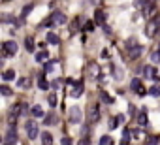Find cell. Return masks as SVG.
<instances>
[{"label":"cell","mask_w":160,"mask_h":145,"mask_svg":"<svg viewBox=\"0 0 160 145\" xmlns=\"http://www.w3.org/2000/svg\"><path fill=\"white\" fill-rule=\"evenodd\" d=\"M130 87H132V90L134 92H138V96H145L147 94V89L143 87V83H141V79H132V83H130Z\"/></svg>","instance_id":"obj_4"},{"label":"cell","mask_w":160,"mask_h":145,"mask_svg":"<svg viewBox=\"0 0 160 145\" xmlns=\"http://www.w3.org/2000/svg\"><path fill=\"white\" fill-rule=\"evenodd\" d=\"M2 49H4V57H13L17 53V43L11 42V40H8V42L2 43Z\"/></svg>","instance_id":"obj_3"},{"label":"cell","mask_w":160,"mask_h":145,"mask_svg":"<svg viewBox=\"0 0 160 145\" xmlns=\"http://www.w3.org/2000/svg\"><path fill=\"white\" fill-rule=\"evenodd\" d=\"M30 113H32L34 117H45V113H43V108H41V106H38V104L30 108Z\"/></svg>","instance_id":"obj_14"},{"label":"cell","mask_w":160,"mask_h":145,"mask_svg":"<svg viewBox=\"0 0 160 145\" xmlns=\"http://www.w3.org/2000/svg\"><path fill=\"white\" fill-rule=\"evenodd\" d=\"M158 139L160 138H149L147 139V145H158Z\"/></svg>","instance_id":"obj_36"},{"label":"cell","mask_w":160,"mask_h":145,"mask_svg":"<svg viewBox=\"0 0 160 145\" xmlns=\"http://www.w3.org/2000/svg\"><path fill=\"white\" fill-rule=\"evenodd\" d=\"M93 29H94V23H93V21H89L87 25H85V32H93Z\"/></svg>","instance_id":"obj_35"},{"label":"cell","mask_w":160,"mask_h":145,"mask_svg":"<svg viewBox=\"0 0 160 145\" xmlns=\"http://www.w3.org/2000/svg\"><path fill=\"white\" fill-rule=\"evenodd\" d=\"M89 121H90V123H98V121H100V108H98V104H94L93 108H90Z\"/></svg>","instance_id":"obj_10"},{"label":"cell","mask_w":160,"mask_h":145,"mask_svg":"<svg viewBox=\"0 0 160 145\" xmlns=\"http://www.w3.org/2000/svg\"><path fill=\"white\" fill-rule=\"evenodd\" d=\"M41 145H53V136H51V132H43V134H41Z\"/></svg>","instance_id":"obj_13"},{"label":"cell","mask_w":160,"mask_h":145,"mask_svg":"<svg viewBox=\"0 0 160 145\" xmlns=\"http://www.w3.org/2000/svg\"><path fill=\"white\" fill-rule=\"evenodd\" d=\"M151 62L153 64H160V47H156V49L151 53Z\"/></svg>","instance_id":"obj_17"},{"label":"cell","mask_w":160,"mask_h":145,"mask_svg":"<svg viewBox=\"0 0 160 145\" xmlns=\"http://www.w3.org/2000/svg\"><path fill=\"white\" fill-rule=\"evenodd\" d=\"M47 43H51V45H58V43H60V38H58L55 32H49V34H47Z\"/></svg>","instance_id":"obj_15"},{"label":"cell","mask_w":160,"mask_h":145,"mask_svg":"<svg viewBox=\"0 0 160 145\" xmlns=\"http://www.w3.org/2000/svg\"><path fill=\"white\" fill-rule=\"evenodd\" d=\"M138 125H140V126H147V113H145V111H141V113L138 115Z\"/></svg>","instance_id":"obj_21"},{"label":"cell","mask_w":160,"mask_h":145,"mask_svg":"<svg viewBox=\"0 0 160 145\" xmlns=\"http://www.w3.org/2000/svg\"><path fill=\"white\" fill-rule=\"evenodd\" d=\"M94 19H96L98 25H106V13H104L102 10H96V11H94Z\"/></svg>","instance_id":"obj_12"},{"label":"cell","mask_w":160,"mask_h":145,"mask_svg":"<svg viewBox=\"0 0 160 145\" xmlns=\"http://www.w3.org/2000/svg\"><path fill=\"white\" fill-rule=\"evenodd\" d=\"M79 25H81V19H76L72 25H70V30H72V32H76V30L79 29Z\"/></svg>","instance_id":"obj_32"},{"label":"cell","mask_w":160,"mask_h":145,"mask_svg":"<svg viewBox=\"0 0 160 145\" xmlns=\"http://www.w3.org/2000/svg\"><path fill=\"white\" fill-rule=\"evenodd\" d=\"M143 53V45L134 43V40H128V57L130 59H140Z\"/></svg>","instance_id":"obj_2"},{"label":"cell","mask_w":160,"mask_h":145,"mask_svg":"<svg viewBox=\"0 0 160 145\" xmlns=\"http://www.w3.org/2000/svg\"><path fill=\"white\" fill-rule=\"evenodd\" d=\"M38 87H40L41 90H47V89H49V81H45V77H40V79H38Z\"/></svg>","instance_id":"obj_24"},{"label":"cell","mask_w":160,"mask_h":145,"mask_svg":"<svg viewBox=\"0 0 160 145\" xmlns=\"http://www.w3.org/2000/svg\"><path fill=\"white\" fill-rule=\"evenodd\" d=\"M77 145H89V139L87 138H83V139H79V143Z\"/></svg>","instance_id":"obj_39"},{"label":"cell","mask_w":160,"mask_h":145,"mask_svg":"<svg viewBox=\"0 0 160 145\" xmlns=\"http://www.w3.org/2000/svg\"><path fill=\"white\" fill-rule=\"evenodd\" d=\"M0 92H2L4 96H11V89H10L8 85H2V87H0Z\"/></svg>","instance_id":"obj_30"},{"label":"cell","mask_w":160,"mask_h":145,"mask_svg":"<svg viewBox=\"0 0 160 145\" xmlns=\"http://www.w3.org/2000/svg\"><path fill=\"white\" fill-rule=\"evenodd\" d=\"M49 19H51L53 25H66V15L62 11H53Z\"/></svg>","instance_id":"obj_7"},{"label":"cell","mask_w":160,"mask_h":145,"mask_svg":"<svg viewBox=\"0 0 160 145\" xmlns=\"http://www.w3.org/2000/svg\"><path fill=\"white\" fill-rule=\"evenodd\" d=\"M60 145H72V138H62L60 139Z\"/></svg>","instance_id":"obj_37"},{"label":"cell","mask_w":160,"mask_h":145,"mask_svg":"<svg viewBox=\"0 0 160 145\" xmlns=\"http://www.w3.org/2000/svg\"><path fill=\"white\" fill-rule=\"evenodd\" d=\"M36 60H38V62H47V60H49V53H47V51L36 53Z\"/></svg>","instance_id":"obj_18"},{"label":"cell","mask_w":160,"mask_h":145,"mask_svg":"<svg viewBox=\"0 0 160 145\" xmlns=\"http://www.w3.org/2000/svg\"><path fill=\"white\" fill-rule=\"evenodd\" d=\"M158 30H160V15L153 17V19L147 23V27H145V34H147L149 38H153V36H156V34H158Z\"/></svg>","instance_id":"obj_1"},{"label":"cell","mask_w":160,"mask_h":145,"mask_svg":"<svg viewBox=\"0 0 160 145\" xmlns=\"http://www.w3.org/2000/svg\"><path fill=\"white\" fill-rule=\"evenodd\" d=\"M87 74H89L90 79H98V77H100V66H98L96 62H90V64L87 66Z\"/></svg>","instance_id":"obj_6"},{"label":"cell","mask_w":160,"mask_h":145,"mask_svg":"<svg viewBox=\"0 0 160 145\" xmlns=\"http://www.w3.org/2000/svg\"><path fill=\"white\" fill-rule=\"evenodd\" d=\"M70 121H72V123H76V125L81 123V121H83V111H81V108H72V111H70Z\"/></svg>","instance_id":"obj_9"},{"label":"cell","mask_w":160,"mask_h":145,"mask_svg":"<svg viewBox=\"0 0 160 145\" xmlns=\"http://www.w3.org/2000/svg\"><path fill=\"white\" fill-rule=\"evenodd\" d=\"M17 85H19L21 89H28V87H30V81H28L27 77H21V79L17 81Z\"/></svg>","instance_id":"obj_25"},{"label":"cell","mask_w":160,"mask_h":145,"mask_svg":"<svg viewBox=\"0 0 160 145\" xmlns=\"http://www.w3.org/2000/svg\"><path fill=\"white\" fill-rule=\"evenodd\" d=\"M83 90H85V85H83V81H77V83L74 85V89H72L70 96H72V98H79V96H83Z\"/></svg>","instance_id":"obj_11"},{"label":"cell","mask_w":160,"mask_h":145,"mask_svg":"<svg viewBox=\"0 0 160 145\" xmlns=\"http://www.w3.org/2000/svg\"><path fill=\"white\" fill-rule=\"evenodd\" d=\"M149 94H151V96H160V87H158V85H153V87L149 89Z\"/></svg>","instance_id":"obj_27"},{"label":"cell","mask_w":160,"mask_h":145,"mask_svg":"<svg viewBox=\"0 0 160 145\" xmlns=\"http://www.w3.org/2000/svg\"><path fill=\"white\" fill-rule=\"evenodd\" d=\"M149 2H147V0H136V2H134V6L136 8H145Z\"/></svg>","instance_id":"obj_34"},{"label":"cell","mask_w":160,"mask_h":145,"mask_svg":"<svg viewBox=\"0 0 160 145\" xmlns=\"http://www.w3.org/2000/svg\"><path fill=\"white\" fill-rule=\"evenodd\" d=\"M43 121H45V125H57V115L55 113H47L43 117Z\"/></svg>","instance_id":"obj_20"},{"label":"cell","mask_w":160,"mask_h":145,"mask_svg":"<svg viewBox=\"0 0 160 145\" xmlns=\"http://www.w3.org/2000/svg\"><path fill=\"white\" fill-rule=\"evenodd\" d=\"M60 85H62V83H60V81H53V87H55V89H58V87H60Z\"/></svg>","instance_id":"obj_40"},{"label":"cell","mask_w":160,"mask_h":145,"mask_svg":"<svg viewBox=\"0 0 160 145\" xmlns=\"http://www.w3.org/2000/svg\"><path fill=\"white\" fill-rule=\"evenodd\" d=\"M2 79H4V81H11V79H15V70H4Z\"/></svg>","instance_id":"obj_19"},{"label":"cell","mask_w":160,"mask_h":145,"mask_svg":"<svg viewBox=\"0 0 160 145\" xmlns=\"http://www.w3.org/2000/svg\"><path fill=\"white\" fill-rule=\"evenodd\" d=\"M113 141H111V136H102V139H100V145H111Z\"/></svg>","instance_id":"obj_31"},{"label":"cell","mask_w":160,"mask_h":145,"mask_svg":"<svg viewBox=\"0 0 160 145\" xmlns=\"http://www.w3.org/2000/svg\"><path fill=\"white\" fill-rule=\"evenodd\" d=\"M145 76H147V77H156V70H154L153 66H147V68H145Z\"/></svg>","instance_id":"obj_26"},{"label":"cell","mask_w":160,"mask_h":145,"mask_svg":"<svg viewBox=\"0 0 160 145\" xmlns=\"http://www.w3.org/2000/svg\"><path fill=\"white\" fill-rule=\"evenodd\" d=\"M32 10H34V4H27L25 8H23V13H21V19H25V17H27V15H28V13H30Z\"/></svg>","instance_id":"obj_23"},{"label":"cell","mask_w":160,"mask_h":145,"mask_svg":"<svg viewBox=\"0 0 160 145\" xmlns=\"http://www.w3.org/2000/svg\"><path fill=\"white\" fill-rule=\"evenodd\" d=\"M2 21H4V23H10V21H11V15L4 13V15H2Z\"/></svg>","instance_id":"obj_38"},{"label":"cell","mask_w":160,"mask_h":145,"mask_svg":"<svg viewBox=\"0 0 160 145\" xmlns=\"http://www.w3.org/2000/svg\"><path fill=\"white\" fill-rule=\"evenodd\" d=\"M100 100H102V102H106V104H113V98H111V96H109L106 90H102V92H100Z\"/></svg>","instance_id":"obj_22"},{"label":"cell","mask_w":160,"mask_h":145,"mask_svg":"<svg viewBox=\"0 0 160 145\" xmlns=\"http://www.w3.org/2000/svg\"><path fill=\"white\" fill-rule=\"evenodd\" d=\"M130 136H132V130L124 128V132H123V141H124V143H128V141H130Z\"/></svg>","instance_id":"obj_29"},{"label":"cell","mask_w":160,"mask_h":145,"mask_svg":"<svg viewBox=\"0 0 160 145\" xmlns=\"http://www.w3.org/2000/svg\"><path fill=\"white\" fill-rule=\"evenodd\" d=\"M57 60H47L45 62V74H51V72H55V68H57Z\"/></svg>","instance_id":"obj_16"},{"label":"cell","mask_w":160,"mask_h":145,"mask_svg":"<svg viewBox=\"0 0 160 145\" xmlns=\"http://www.w3.org/2000/svg\"><path fill=\"white\" fill-rule=\"evenodd\" d=\"M25 45H27L28 51H34V38H27L25 40Z\"/></svg>","instance_id":"obj_28"},{"label":"cell","mask_w":160,"mask_h":145,"mask_svg":"<svg viewBox=\"0 0 160 145\" xmlns=\"http://www.w3.org/2000/svg\"><path fill=\"white\" fill-rule=\"evenodd\" d=\"M47 100H49V106H51V108L57 106V96H55V94H49V96H47Z\"/></svg>","instance_id":"obj_33"},{"label":"cell","mask_w":160,"mask_h":145,"mask_svg":"<svg viewBox=\"0 0 160 145\" xmlns=\"http://www.w3.org/2000/svg\"><path fill=\"white\" fill-rule=\"evenodd\" d=\"M17 143V132L13 126L8 128V134H6V139H4V145H15Z\"/></svg>","instance_id":"obj_8"},{"label":"cell","mask_w":160,"mask_h":145,"mask_svg":"<svg viewBox=\"0 0 160 145\" xmlns=\"http://www.w3.org/2000/svg\"><path fill=\"white\" fill-rule=\"evenodd\" d=\"M27 134H28V139H36L40 130H38V123H34V121H28L27 123Z\"/></svg>","instance_id":"obj_5"}]
</instances>
